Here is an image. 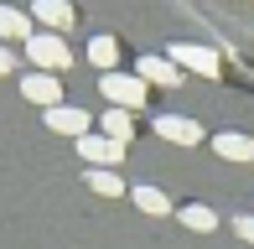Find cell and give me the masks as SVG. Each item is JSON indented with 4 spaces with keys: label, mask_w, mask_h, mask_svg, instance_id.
Here are the masks:
<instances>
[{
    "label": "cell",
    "mask_w": 254,
    "mask_h": 249,
    "mask_svg": "<svg viewBox=\"0 0 254 249\" xmlns=\"http://www.w3.org/2000/svg\"><path fill=\"white\" fill-rule=\"evenodd\" d=\"M104 94H109V99H125V104H135V99H140V83H135V78L109 73V78H104Z\"/></svg>",
    "instance_id": "1"
},
{
    "label": "cell",
    "mask_w": 254,
    "mask_h": 249,
    "mask_svg": "<svg viewBox=\"0 0 254 249\" xmlns=\"http://www.w3.org/2000/svg\"><path fill=\"white\" fill-rule=\"evenodd\" d=\"M31 58H42V62H67V52L57 47L52 37H37V42H31Z\"/></svg>",
    "instance_id": "2"
},
{
    "label": "cell",
    "mask_w": 254,
    "mask_h": 249,
    "mask_svg": "<svg viewBox=\"0 0 254 249\" xmlns=\"http://www.w3.org/2000/svg\"><path fill=\"white\" fill-rule=\"evenodd\" d=\"M52 124H57V130H67V135H78V130L88 124V115H83V109H78V115H73V109H57Z\"/></svg>",
    "instance_id": "3"
},
{
    "label": "cell",
    "mask_w": 254,
    "mask_h": 249,
    "mask_svg": "<svg viewBox=\"0 0 254 249\" xmlns=\"http://www.w3.org/2000/svg\"><path fill=\"white\" fill-rule=\"evenodd\" d=\"M26 94L31 99H57V83L52 78H26Z\"/></svg>",
    "instance_id": "4"
},
{
    "label": "cell",
    "mask_w": 254,
    "mask_h": 249,
    "mask_svg": "<svg viewBox=\"0 0 254 249\" xmlns=\"http://www.w3.org/2000/svg\"><path fill=\"white\" fill-rule=\"evenodd\" d=\"M161 130L177 135V140H197V130H187V120H161Z\"/></svg>",
    "instance_id": "5"
},
{
    "label": "cell",
    "mask_w": 254,
    "mask_h": 249,
    "mask_svg": "<svg viewBox=\"0 0 254 249\" xmlns=\"http://www.w3.org/2000/svg\"><path fill=\"white\" fill-rule=\"evenodd\" d=\"M223 151H228V156H244V161H249V156H254V140H239V135H228Z\"/></svg>",
    "instance_id": "6"
},
{
    "label": "cell",
    "mask_w": 254,
    "mask_h": 249,
    "mask_svg": "<svg viewBox=\"0 0 254 249\" xmlns=\"http://www.w3.org/2000/svg\"><path fill=\"white\" fill-rule=\"evenodd\" d=\"M37 10H42L47 21H67V5H57V0H37Z\"/></svg>",
    "instance_id": "7"
},
{
    "label": "cell",
    "mask_w": 254,
    "mask_h": 249,
    "mask_svg": "<svg viewBox=\"0 0 254 249\" xmlns=\"http://www.w3.org/2000/svg\"><path fill=\"white\" fill-rule=\"evenodd\" d=\"M135 197H140V202H145V208H151V213H161V208H166V197H161V192H151V187H140V192H135Z\"/></svg>",
    "instance_id": "8"
},
{
    "label": "cell",
    "mask_w": 254,
    "mask_h": 249,
    "mask_svg": "<svg viewBox=\"0 0 254 249\" xmlns=\"http://www.w3.org/2000/svg\"><path fill=\"white\" fill-rule=\"evenodd\" d=\"M94 58H99V62H114V42H109V37L94 42Z\"/></svg>",
    "instance_id": "9"
},
{
    "label": "cell",
    "mask_w": 254,
    "mask_h": 249,
    "mask_svg": "<svg viewBox=\"0 0 254 249\" xmlns=\"http://www.w3.org/2000/svg\"><path fill=\"white\" fill-rule=\"evenodd\" d=\"M104 124H109V135H130V120H125V115H109Z\"/></svg>",
    "instance_id": "10"
},
{
    "label": "cell",
    "mask_w": 254,
    "mask_h": 249,
    "mask_svg": "<svg viewBox=\"0 0 254 249\" xmlns=\"http://www.w3.org/2000/svg\"><path fill=\"white\" fill-rule=\"evenodd\" d=\"M0 31H21V16H16V10H0Z\"/></svg>",
    "instance_id": "11"
},
{
    "label": "cell",
    "mask_w": 254,
    "mask_h": 249,
    "mask_svg": "<svg viewBox=\"0 0 254 249\" xmlns=\"http://www.w3.org/2000/svg\"><path fill=\"white\" fill-rule=\"evenodd\" d=\"M239 234H244V239H254V218H239Z\"/></svg>",
    "instance_id": "12"
},
{
    "label": "cell",
    "mask_w": 254,
    "mask_h": 249,
    "mask_svg": "<svg viewBox=\"0 0 254 249\" xmlns=\"http://www.w3.org/2000/svg\"><path fill=\"white\" fill-rule=\"evenodd\" d=\"M0 67H5V52H0Z\"/></svg>",
    "instance_id": "13"
}]
</instances>
